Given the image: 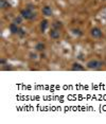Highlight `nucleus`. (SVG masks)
Returning a JSON list of instances; mask_svg holds the SVG:
<instances>
[{"mask_svg":"<svg viewBox=\"0 0 106 124\" xmlns=\"http://www.w3.org/2000/svg\"><path fill=\"white\" fill-rule=\"evenodd\" d=\"M20 16L26 20H34L36 18V12H34V10L31 7L26 8V9L21 10Z\"/></svg>","mask_w":106,"mask_h":124,"instance_id":"obj_1","label":"nucleus"},{"mask_svg":"<svg viewBox=\"0 0 106 124\" xmlns=\"http://www.w3.org/2000/svg\"><path fill=\"white\" fill-rule=\"evenodd\" d=\"M102 66H103V63L99 60H90L86 64V67L90 70H100L102 69Z\"/></svg>","mask_w":106,"mask_h":124,"instance_id":"obj_2","label":"nucleus"},{"mask_svg":"<svg viewBox=\"0 0 106 124\" xmlns=\"http://www.w3.org/2000/svg\"><path fill=\"white\" fill-rule=\"evenodd\" d=\"M9 30H10V32L12 33V34H17V35H20V36H24V35H26L24 30H22L21 28H19L18 24L15 23V22H13V23L10 24Z\"/></svg>","mask_w":106,"mask_h":124,"instance_id":"obj_3","label":"nucleus"},{"mask_svg":"<svg viewBox=\"0 0 106 124\" xmlns=\"http://www.w3.org/2000/svg\"><path fill=\"white\" fill-rule=\"evenodd\" d=\"M90 35H91V37H93L96 39H99V38H101L103 36V32H102V30L100 29V28L94 27L90 31Z\"/></svg>","mask_w":106,"mask_h":124,"instance_id":"obj_4","label":"nucleus"},{"mask_svg":"<svg viewBox=\"0 0 106 124\" xmlns=\"http://www.w3.org/2000/svg\"><path fill=\"white\" fill-rule=\"evenodd\" d=\"M49 36H50V38L51 39H53V40H57V39H60V37H61L60 30L52 28V29L49 31Z\"/></svg>","mask_w":106,"mask_h":124,"instance_id":"obj_5","label":"nucleus"},{"mask_svg":"<svg viewBox=\"0 0 106 124\" xmlns=\"http://www.w3.org/2000/svg\"><path fill=\"white\" fill-rule=\"evenodd\" d=\"M41 13H43V15L46 16V17H51L53 15V10L51 9V7H49V5H45L43 8V10H41Z\"/></svg>","mask_w":106,"mask_h":124,"instance_id":"obj_6","label":"nucleus"},{"mask_svg":"<svg viewBox=\"0 0 106 124\" xmlns=\"http://www.w3.org/2000/svg\"><path fill=\"white\" fill-rule=\"evenodd\" d=\"M71 70L72 71H84L85 67L83 65H81L80 63H74L71 67Z\"/></svg>","mask_w":106,"mask_h":124,"instance_id":"obj_7","label":"nucleus"},{"mask_svg":"<svg viewBox=\"0 0 106 124\" xmlns=\"http://www.w3.org/2000/svg\"><path fill=\"white\" fill-rule=\"evenodd\" d=\"M49 26V21L47 20V19H45V20H43L40 22V30H41V32L45 33L46 32V30H47V28H48Z\"/></svg>","mask_w":106,"mask_h":124,"instance_id":"obj_8","label":"nucleus"},{"mask_svg":"<svg viewBox=\"0 0 106 124\" xmlns=\"http://www.w3.org/2000/svg\"><path fill=\"white\" fill-rule=\"evenodd\" d=\"M0 8L3 10L9 9V8H11V4L8 0H0Z\"/></svg>","mask_w":106,"mask_h":124,"instance_id":"obj_9","label":"nucleus"},{"mask_svg":"<svg viewBox=\"0 0 106 124\" xmlns=\"http://www.w3.org/2000/svg\"><path fill=\"white\" fill-rule=\"evenodd\" d=\"M45 49H46V46H45V44H43V43H38V44L35 45L36 51H44Z\"/></svg>","mask_w":106,"mask_h":124,"instance_id":"obj_10","label":"nucleus"},{"mask_svg":"<svg viewBox=\"0 0 106 124\" xmlns=\"http://www.w3.org/2000/svg\"><path fill=\"white\" fill-rule=\"evenodd\" d=\"M52 28L60 30V29H62V28H63V24H62V22H61V21H54L52 23Z\"/></svg>","mask_w":106,"mask_h":124,"instance_id":"obj_11","label":"nucleus"},{"mask_svg":"<svg viewBox=\"0 0 106 124\" xmlns=\"http://www.w3.org/2000/svg\"><path fill=\"white\" fill-rule=\"evenodd\" d=\"M72 33H73L74 35H82L81 31H80V30H76V29H73V30H72Z\"/></svg>","mask_w":106,"mask_h":124,"instance_id":"obj_12","label":"nucleus"},{"mask_svg":"<svg viewBox=\"0 0 106 124\" xmlns=\"http://www.w3.org/2000/svg\"><path fill=\"white\" fill-rule=\"evenodd\" d=\"M15 23H17V24L21 23V19H20V18H16V19H15Z\"/></svg>","mask_w":106,"mask_h":124,"instance_id":"obj_13","label":"nucleus"}]
</instances>
